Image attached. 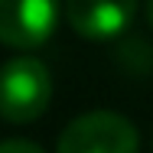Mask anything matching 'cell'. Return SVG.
<instances>
[{"mask_svg":"<svg viewBox=\"0 0 153 153\" xmlns=\"http://www.w3.org/2000/svg\"><path fill=\"white\" fill-rule=\"evenodd\" d=\"M59 13V0H0V42L10 49H36L56 33Z\"/></svg>","mask_w":153,"mask_h":153,"instance_id":"obj_3","label":"cell"},{"mask_svg":"<svg viewBox=\"0 0 153 153\" xmlns=\"http://www.w3.org/2000/svg\"><path fill=\"white\" fill-rule=\"evenodd\" d=\"M140 134L124 114L114 111H88L59 134L56 153H137Z\"/></svg>","mask_w":153,"mask_h":153,"instance_id":"obj_2","label":"cell"},{"mask_svg":"<svg viewBox=\"0 0 153 153\" xmlns=\"http://www.w3.org/2000/svg\"><path fill=\"white\" fill-rule=\"evenodd\" d=\"M52 98V75L49 68L33 56L0 65V117L7 124H30L42 117Z\"/></svg>","mask_w":153,"mask_h":153,"instance_id":"obj_1","label":"cell"},{"mask_svg":"<svg viewBox=\"0 0 153 153\" xmlns=\"http://www.w3.org/2000/svg\"><path fill=\"white\" fill-rule=\"evenodd\" d=\"M147 23H150V30H153V0H147Z\"/></svg>","mask_w":153,"mask_h":153,"instance_id":"obj_6","label":"cell"},{"mask_svg":"<svg viewBox=\"0 0 153 153\" xmlns=\"http://www.w3.org/2000/svg\"><path fill=\"white\" fill-rule=\"evenodd\" d=\"M140 0H65V20L82 39H114L121 36L134 16Z\"/></svg>","mask_w":153,"mask_h":153,"instance_id":"obj_4","label":"cell"},{"mask_svg":"<svg viewBox=\"0 0 153 153\" xmlns=\"http://www.w3.org/2000/svg\"><path fill=\"white\" fill-rule=\"evenodd\" d=\"M0 153H46V150L39 143H33V140L13 137V140H0Z\"/></svg>","mask_w":153,"mask_h":153,"instance_id":"obj_5","label":"cell"}]
</instances>
